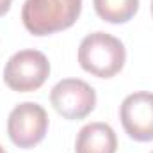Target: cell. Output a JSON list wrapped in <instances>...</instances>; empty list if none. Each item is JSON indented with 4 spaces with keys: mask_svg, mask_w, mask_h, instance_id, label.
<instances>
[{
    "mask_svg": "<svg viewBox=\"0 0 153 153\" xmlns=\"http://www.w3.org/2000/svg\"><path fill=\"white\" fill-rule=\"evenodd\" d=\"M82 0H25L22 22L34 36H48L70 29L80 16Z\"/></svg>",
    "mask_w": 153,
    "mask_h": 153,
    "instance_id": "6da1fadb",
    "label": "cell"
},
{
    "mask_svg": "<svg viewBox=\"0 0 153 153\" xmlns=\"http://www.w3.org/2000/svg\"><path fill=\"white\" fill-rule=\"evenodd\" d=\"M126 61L125 45L107 32H93L78 46V62L84 71L100 78L117 75Z\"/></svg>",
    "mask_w": 153,
    "mask_h": 153,
    "instance_id": "7a4b0ae2",
    "label": "cell"
},
{
    "mask_svg": "<svg viewBox=\"0 0 153 153\" xmlns=\"http://www.w3.org/2000/svg\"><path fill=\"white\" fill-rule=\"evenodd\" d=\"M50 75V62L39 50H20L9 57L4 68V82L18 93L39 89Z\"/></svg>",
    "mask_w": 153,
    "mask_h": 153,
    "instance_id": "3957f363",
    "label": "cell"
},
{
    "mask_svg": "<svg viewBox=\"0 0 153 153\" xmlns=\"http://www.w3.org/2000/svg\"><path fill=\"white\" fill-rule=\"evenodd\" d=\"M48 130V114L46 111L34 103L25 102L16 105L7 119V134L9 139L18 148H34L39 144Z\"/></svg>",
    "mask_w": 153,
    "mask_h": 153,
    "instance_id": "277c9868",
    "label": "cell"
},
{
    "mask_svg": "<svg viewBox=\"0 0 153 153\" xmlns=\"http://www.w3.org/2000/svg\"><path fill=\"white\" fill-rule=\"evenodd\" d=\"M50 102L57 114L66 119H84L96 107L94 89L80 78H64L50 93Z\"/></svg>",
    "mask_w": 153,
    "mask_h": 153,
    "instance_id": "5b68a950",
    "label": "cell"
},
{
    "mask_svg": "<svg viewBox=\"0 0 153 153\" xmlns=\"http://www.w3.org/2000/svg\"><path fill=\"white\" fill-rule=\"evenodd\" d=\"M119 119L134 141H153V93L137 91L128 94L119 107Z\"/></svg>",
    "mask_w": 153,
    "mask_h": 153,
    "instance_id": "8992f818",
    "label": "cell"
},
{
    "mask_svg": "<svg viewBox=\"0 0 153 153\" xmlns=\"http://www.w3.org/2000/svg\"><path fill=\"white\" fill-rule=\"evenodd\" d=\"M117 137L107 123H89L80 128L75 143V153H116Z\"/></svg>",
    "mask_w": 153,
    "mask_h": 153,
    "instance_id": "52a82bcc",
    "label": "cell"
},
{
    "mask_svg": "<svg viewBox=\"0 0 153 153\" xmlns=\"http://www.w3.org/2000/svg\"><path fill=\"white\" fill-rule=\"evenodd\" d=\"M96 14L109 23H126L139 9V0H93Z\"/></svg>",
    "mask_w": 153,
    "mask_h": 153,
    "instance_id": "ba28073f",
    "label": "cell"
},
{
    "mask_svg": "<svg viewBox=\"0 0 153 153\" xmlns=\"http://www.w3.org/2000/svg\"><path fill=\"white\" fill-rule=\"evenodd\" d=\"M11 2H13V0H0V16H4V14L9 11Z\"/></svg>",
    "mask_w": 153,
    "mask_h": 153,
    "instance_id": "9c48e42d",
    "label": "cell"
},
{
    "mask_svg": "<svg viewBox=\"0 0 153 153\" xmlns=\"http://www.w3.org/2000/svg\"><path fill=\"white\" fill-rule=\"evenodd\" d=\"M0 153H7V152H5V150H4V148H2V146H0Z\"/></svg>",
    "mask_w": 153,
    "mask_h": 153,
    "instance_id": "30bf717a",
    "label": "cell"
},
{
    "mask_svg": "<svg viewBox=\"0 0 153 153\" xmlns=\"http://www.w3.org/2000/svg\"><path fill=\"white\" fill-rule=\"evenodd\" d=\"M152 14H153V0H152Z\"/></svg>",
    "mask_w": 153,
    "mask_h": 153,
    "instance_id": "8fae6325",
    "label": "cell"
},
{
    "mask_svg": "<svg viewBox=\"0 0 153 153\" xmlns=\"http://www.w3.org/2000/svg\"><path fill=\"white\" fill-rule=\"evenodd\" d=\"M152 153H153V152H152Z\"/></svg>",
    "mask_w": 153,
    "mask_h": 153,
    "instance_id": "7c38bea8",
    "label": "cell"
}]
</instances>
